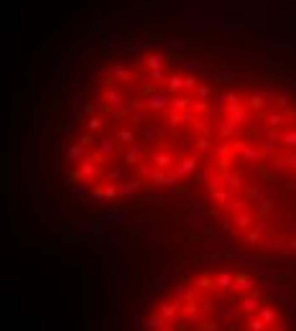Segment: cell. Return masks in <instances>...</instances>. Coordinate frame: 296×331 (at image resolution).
<instances>
[{
	"label": "cell",
	"mask_w": 296,
	"mask_h": 331,
	"mask_svg": "<svg viewBox=\"0 0 296 331\" xmlns=\"http://www.w3.org/2000/svg\"><path fill=\"white\" fill-rule=\"evenodd\" d=\"M217 84L166 46L113 54L90 82L67 166L97 196L166 186L209 148Z\"/></svg>",
	"instance_id": "obj_1"
},
{
	"label": "cell",
	"mask_w": 296,
	"mask_h": 331,
	"mask_svg": "<svg viewBox=\"0 0 296 331\" xmlns=\"http://www.w3.org/2000/svg\"><path fill=\"white\" fill-rule=\"evenodd\" d=\"M207 186L243 239L296 252V100L261 87L232 92L220 110Z\"/></svg>",
	"instance_id": "obj_2"
}]
</instances>
